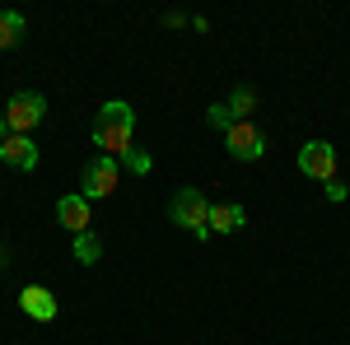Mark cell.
<instances>
[{
  "mask_svg": "<svg viewBox=\"0 0 350 345\" xmlns=\"http://www.w3.org/2000/svg\"><path fill=\"white\" fill-rule=\"evenodd\" d=\"M131 131H135L131 103L112 98V103L98 107V122H94V145H98L108 159H126V154H131Z\"/></svg>",
  "mask_w": 350,
  "mask_h": 345,
  "instance_id": "1",
  "label": "cell"
},
{
  "mask_svg": "<svg viewBox=\"0 0 350 345\" xmlns=\"http://www.w3.org/2000/svg\"><path fill=\"white\" fill-rule=\"evenodd\" d=\"M168 215H173V224H183L187 234L211 238V201H206L196 187H183V191L168 201Z\"/></svg>",
  "mask_w": 350,
  "mask_h": 345,
  "instance_id": "2",
  "label": "cell"
},
{
  "mask_svg": "<svg viewBox=\"0 0 350 345\" xmlns=\"http://www.w3.org/2000/svg\"><path fill=\"white\" fill-rule=\"evenodd\" d=\"M42 117H47V98L33 94V89H19V94L10 98V107H5V122H10V131H14V135H28Z\"/></svg>",
  "mask_w": 350,
  "mask_h": 345,
  "instance_id": "3",
  "label": "cell"
},
{
  "mask_svg": "<svg viewBox=\"0 0 350 345\" xmlns=\"http://www.w3.org/2000/svg\"><path fill=\"white\" fill-rule=\"evenodd\" d=\"M224 145H229V154L239 163H257L262 154H267V135L257 131L252 122H234L229 131H224Z\"/></svg>",
  "mask_w": 350,
  "mask_h": 345,
  "instance_id": "4",
  "label": "cell"
},
{
  "mask_svg": "<svg viewBox=\"0 0 350 345\" xmlns=\"http://www.w3.org/2000/svg\"><path fill=\"white\" fill-rule=\"evenodd\" d=\"M117 191V159H108V154H94V159L84 163V201H103V196H112Z\"/></svg>",
  "mask_w": 350,
  "mask_h": 345,
  "instance_id": "5",
  "label": "cell"
},
{
  "mask_svg": "<svg viewBox=\"0 0 350 345\" xmlns=\"http://www.w3.org/2000/svg\"><path fill=\"white\" fill-rule=\"evenodd\" d=\"M299 173L304 178H318V182H332L336 178V150L327 140H308L299 150Z\"/></svg>",
  "mask_w": 350,
  "mask_h": 345,
  "instance_id": "6",
  "label": "cell"
},
{
  "mask_svg": "<svg viewBox=\"0 0 350 345\" xmlns=\"http://www.w3.org/2000/svg\"><path fill=\"white\" fill-rule=\"evenodd\" d=\"M0 163L5 168H19V173H28V168H38V145L28 140V135H5L0 140Z\"/></svg>",
  "mask_w": 350,
  "mask_h": 345,
  "instance_id": "7",
  "label": "cell"
},
{
  "mask_svg": "<svg viewBox=\"0 0 350 345\" xmlns=\"http://www.w3.org/2000/svg\"><path fill=\"white\" fill-rule=\"evenodd\" d=\"M19 308H24L28 318H38V322H52L56 318V294L42 290V285H28V290L19 294Z\"/></svg>",
  "mask_w": 350,
  "mask_h": 345,
  "instance_id": "8",
  "label": "cell"
},
{
  "mask_svg": "<svg viewBox=\"0 0 350 345\" xmlns=\"http://www.w3.org/2000/svg\"><path fill=\"white\" fill-rule=\"evenodd\" d=\"M56 219H61L70 234H89V201H84V196H61V201H56Z\"/></svg>",
  "mask_w": 350,
  "mask_h": 345,
  "instance_id": "9",
  "label": "cell"
},
{
  "mask_svg": "<svg viewBox=\"0 0 350 345\" xmlns=\"http://www.w3.org/2000/svg\"><path fill=\"white\" fill-rule=\"evenodd\" d=\"M243 224H247V215H243L239 201H219V206H211V234H239Z\"/></svg>",
  "mask_w": 350,
  "mask_h": 345,
  "instance_id": "10",
  "label": "cell"
},
{
  "mask_svg": "<svg viewBox=\"0 0 350 345\" xmlns=\"http://www.w3.org/2000/svg\"><path fill=\"white\" fill-rule=\"evenodd\" d=\"M19 42H24V14H14V10H0V52L19 47Z\"/></svg>",
  "mask_w": 350,
  "mask_h": 345,
  "instance_id": "11",
  "label": "cell"
},
{
  "mask_svg": "<svg viewBox=\"0 0 350 345\" xmlns=\"http://www.w3.org/2000/svg\"><path fill=\"white\" fill-rule=\"evenodd\" d=\"M252 103H257V94H252L247 84H239V89H234V98H229V112H234V122H247Z\"/></svg>",
  "mask_w": 350,
  "mask_h": 345,
  "instance_id": "12",
  "label": "cell"
},
{
  "mask_svg": "<svg viewBox=\"0 0 350 345\" xmlns=\"http://www.w3.org/2000/svg\"><path fill=\"white\" fill-rule=\"evenodd\" d=\"M75 257H80L84 266H94L98 257H103V243L94 238V234H75Z\"/></svg>",
  "mask_w": 350,
  "mask_h": 345,
  "instance_id": "13",
  "label": "cell"
},
{
  "mask_svg": "<svg viewBox=\"0 0 350 345\" xmlns=\"http://www.w3.org/2000/svg\"><path fill=\"white\" fill-rule=\"evenodd\" d=\"M206 122H211L215 131H229V126H234V112L224 103H215V107H206Z\"/></svg>",
  "mask_w": 350,
  "mask_h": 345,
  "instance_id": "14",
  "label": "cell"
},
{
  "mask_svg": "<svg viewBox=\"0 0 350 345\" xmlns=\"http://www.w3.org/2000/svg\"><path fill=\"white\" fill-rule=\"evenodd\" d=\"M126 168H131V173H150V154L131 150V154H126Z\"/></svg>",
  "mask_w": 350,
  "mask_h": 345,
  "instance_id": "15",
  "label": "cell"
},
{
  "mask_svg": "<svg viewBox=\"0 0 350 345\" xmlns=\"http://www.w3.org/2000/svg\"><path fill=\"white\" fill-rule=\"evenodd\" d=\"M327 201H346V182L332 178V182H327Z\"/></svg>",
  "mask_w": 350,
  "mask_h": 345,
  "instance_id": "16",
  "label": "cell"
},
{
  "mask_svg": "<svg viewBox=\"0 0 350 345\" xmlns=\"http://www.w3.org/2000/svg\"><path fill=\"white\" fill-rule=\"evenodd\" d=\"M5 135H10V122H5V112H0V140H5Z\"/></svg>",
  "mask_w": 350,
  "mask_h": 345,
  "instance_id": "17",
  "label": "cell"
}]
</instances>
